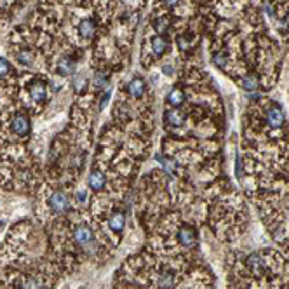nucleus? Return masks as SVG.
Segmentation results:
<instances>
[{
    "label": "nucleus",
    "instance_id": "obj_6",
    "mask_svg": "<svg viewBox=\"0 0 289 289\" xmlns=\"http://www.w3.org/2000/svg\"><path fill=\"white\" fill-rule=\"evenodd\" d=\"M108 185V174L107 171H103V168H98V166H94L93 171H91L89 174V188L93 192H103L105 188Z\"/></svg>",
    "mask_w": 289,
    "mask_h": 289
},
{
    "label": "nucleus",
    "instance_id": "obj_5",
    "mask_svg": "<svg viewBox=\"0 0 289 289\" xmlns=\"http://www.w3.org/2000/svg\"><path fill=\"white\" fill-rule=\"evenodd\" d=\"M148 93V86L147 80L139 75H134L131 80L126 84V94H128L129 99H134V101H141V99L147 96Z\"/></svg>",
    "mask_w": 289,
    "mask_h": 289
},
{
    "label": "nucleus",
    "instance_id": "obj_1",
    "mask_svg": "<svg viewBox=\"0 0 289 289\" xmlns=\"http://www.w3.org/2000/svg\"><path fill=\"white\" fill-rule=\"evenodd\" d=\"M59 266L40 258L32 263L0 269V289H54Z\"/></svg>",
    "mask_w": 289,
    "mask_h": 289
},
{
    "label": "nucleus",
    "instance_id": "obj_4",
    "mask_svg": "<svg viewBox=\"0 0 289 289\" xmlns=\"http://www.w3.org/2000/svg\"><path fill=\"white\" fill-rule=\"evenodd\" d=\"M7 126L11 129L12 134H16L17 138H26L32 131V120H30L28 113L23 110H16L9 117Z\"/></svg>",
    "mask_w": 289,
    "mask_h": 289
},
{
    "label": "nucleus",
    "instance_id": "obj_3",
    "mask_svg": "<svg viewBox=\"0 0 289 289\" xmlns=\"http://www.w3.org/2000/svg\"><path fill=\"white\" fill-rule=\"evenodd\" d=\"M19 103L25 110L38 113L49 101V80L42 75H30L25 82H19Z\"/></svg>",
    "mask_w": 289,
    "mask_h": 289
},
{
    "label": "nucleus",
    "instance_id": "obj_2",
    "mask_svg": "<svg viewBox=\"0 0 289 289\" xmlns=\"http://www.w3.org/2000/svg\"><path fill=\"white\" fill-rule=\"evenodd\" d=\"M40 205L44 208V211L38 213V216H42V223L47 221V225H51L58 218L67 216L72 211V202H70L68 194L52 185H44L40 195H38L37 208H40Z\"/></svg>",
    "mask_w": 289,
    "mask_h": 289
},
{
    "label": "nucleus",
    "instance_id": "obj_8",
    "mask_svg": "<svg viewBox=\"0 0 289 289\" xmlns=\"http://www.w3.org/2000/svg\"><path fill=\"white\" fill-rule=\"evenodd\" d=\"M148 46H150V51L153 52V56L155 58H162V56L168 52L169 49V40L164 37V35H152L150 38H148Z\"/></svg>",
    "mask_w": 289,
    "mask_h": 289
},
{
    "label": "nucleus",
    "instance_id": "obj_7",
    "mask_svg": "<svg viewBox=\"0 0 289 289\" xmlns=\"http://www.w3.org/2000/svg\"><path fill=\"white\" fill-rule=\"evenodd\" d=\"M187 103V91L181 86H174L166 96V105L168 108H179Z\"/></svg>",
    "mask_w": 289,
    "mask_h": 289
}]
</instances>
